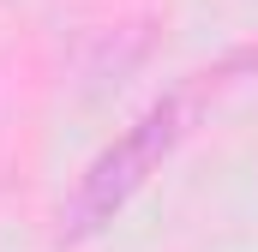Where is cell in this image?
<instances>
[{"label": "cell", "instance_id": "6da1fadb", "mask_svg": "<svg viewBox=\"0 0 258 252\" xmlns=\"http://www.w3.org/2000/svg\"><path fill=\"white\" fill-rule=\"evenodd\" d=\"M192 114H198V90L162 96V102L144 108L108 150H96V162L78 174L72 198L60 204V234H66V240H90V234H102L132 198L144 192V180L180 150V138L192 132Z\"/></svg>", "mask_w": 258, "mask_h": 252}]
</instances>
